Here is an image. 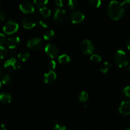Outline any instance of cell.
<instances>
[{
    "mask_svg": "<svg viewBox=\"0 0 130 130\" xmlns=\"http://www.w3.org/2000/svg\"><path fill=\"white\" fill-rule=\"evenodd\" d=\"M20 39L18 36H11L7 39L6 44L8 47V48L13 50L18 46V45L20 43Z\"/></svg>",
    "mask_w": 130,
    "mask_h": 130,
    "instance_id": "cell-13",
    "label": "cell"
},
{
    "mask_svg": "<svg viewBox=\"0 0 130 130\" xmlns=\"http://www.w3.org/2000/svg\"><path fill=\"white\" fill-rule=\"evenodd\" d=\"M123 93L126 97L130 98V86H127L123 89Z\"/></svg>",
    "mask_w": 130,
    "mask_h": 130,
    "instance_id": "cell-29",
    "label": "cell"
},
{
    "mask_svg": "<svg viewBox=\"0 0 130 130\" xmlns=\"http://www.w3.org/2000/svg\"><path fill=\"white\" fill-rule=\"evenodd\" d=\"M114 60L116 64L120 68L126 67L129 63L128 56L123 50H118L116 52L114 56Z\"/></svg>",
    "mask_w": 130,
    "mask_h": 130,
    "instance_id": "cell-2",
    "label": "cell"
},
{
    "mask_svg": "<svg viewBox=\"0 0 130 130\" xmlns=\"http://www.w3.org/2000/svg\"><path fill=\"white\" fill-rule=\"evenodd\" d=\"M88 2L94 8H99L101 5V0H88Z\"/></svg>",
    "mask_w": 130,
    "mask_h": 130,
    "instance_id": "cell-25",
    "label": "cell"
},
{
    "mask_svg": "<svg viewBox=\"0 0 130 130\" xmlns=\"http://www.w3.org/2000/svg\"><path fill=\"white\" fill-rule=\"evenodd\" d=\"M20 10L22 12L25 14L32 13L34 12V6L32 4L28 1H24L22 2L19 5Z\"/></svg>",
    "mask_w": 130,
    "mask_h": 130,
    "instance_id": "cell-11",
    "label": "cell"
},
{
    "mask_svg": "<svg viewBox=\"0 0 130 130\" xmlns=\"http://www.w3.org/2000/svg\"><path fill=\"white\" fill-rule=\"evenodd\" d=\"M19 29V24L13 20H9L4 24L3 30L5 34L11 35L16 32Z\"/></svg>",
    "mask_w": 130,
    "mask_h": 130,
    "instance_id": "cell-3",
    "label": "cell"
},
{
    "mask_svg": "<svg viewBox=\"0 0 130 130\" xmlns=\"http://www.w3.org/2000/svg\"><path fill=\"white\" fill-rule=\"evenodd\" d=\"M55 2L58 7L61 8L63 6V0H55Z\"/></svg>",
    "mask_w": 130,
    "mask_h": 130,
    "instance_id": "cell-35",
    "label": "cell"
},
{
    "mask_svg": "<svg viewBox=\"0 0 130 130\" xmlns=\"http://www.w3.org/2000/svg\"><path fill=\"white\" fill-rule=\"evenodd\" d=\"M2 82H1V81H0V88H1V87H2Z\"/></svg>",
    "mask_w": 130,
    "mask_h": 130,
    "instance_id": "cell-40",
    "label": "cell"
},
{
    "mask_svg": "<svg viewBox=\"0 0 130 130\" xmlns=\"http://www.w3.org/2000/svg\"><path fill=\"white\" fill-rule=\"evenodd\" d=\"M43 44V41L40 38H35L29 39L27 43V46L29 49L32 50H38L41 48Z\"/></svg>",
    "mask_w": 130,
    "mask_h": 130,
    "instance_id": "cell-9",
    "label": "cell"
},
{
    "mask_svg": "<svg viewBox=\"0 0 130 130\" xmlns=\"http://www.w3.org/2000/svg\"><path fill=\"white\" fill-rule=\"evenodd\" d=\"M0 130H6V125L5 124H0Z\"/></svg>",
    "mask_w": 130,
    "mask_h": 130,
    "instance_id": "cell-38",
    "label": "cell"
},
{
    "mask_svg": "<svg viewBox=\"0 0 130 130\" xmlns=\"http://www.w3.org/2000/svg\"><path fill=\"white\" fill-rule=\"evenodd\" d=\"M6 36L3 33H0V46H4L5 44H6Z\"/></svg>",
    "mask_w": 130,
    "mask_h": 130,
    "instance_id": "cell-28",
    "label": "cell"
},
{
    "mask_svg": "<svg viewBox=\"0 0 130 130\" xmlns=\"http://www.w3.org/2000/svg\"><path fill=\"white\" fill-rule=\"evenodd\" d=\"M39 25L41 27L43 28V29H48V27H49L48 26V23H47L45 20H40L39 22Z\"/></svg>",
    "mask_w": 130,
    "mask_h": 130,
    "instance_id": "cell-31",
    "label": "cell"
},
{
    "mask_svg": "<svg viewBox=\"0 0 130 130\" xmlns=\"http://www.w3.org/2000/svg\"><path fill=\"white\" fill-rule=\"evenodd\" d=\"M71 20L73 24H77L82 22L85 19V16L83 12L80 10H74L71 14Z\"/></svg>",
    "mask_w": 130,
    "mask_h": 130,
    "instance_id": "cell-8",
    "label": "cell"
},
{
    "mask_svg": "<svg viewBox=\"0 0 130 130\" xmlns=\"http://www.w3.org/2000/svg\"><path fill=\"white\" fill-rule=\"evenodd\" d=\"M17 55V53L14 50H11L10 52V58H15V57Z\"/></svg>",
    "mask_w": 130,
    "mask_h": 130,
    "instance_id": "cell-34",
    "label": "cell"
},
{
    "mask_svg": "<svg viewBox=\"0 0 130 130\" xmlns=\"http://www.w3.org/2000/svg\"><path fill=\"white\" fill-rule=\"evenodd\" d=\"M30 53L27 51H22L17 55L18 58L22 62H25V61L28 60L30 58Z\"/></svg>",
    "mask_w": 130,
    "mask_h": 130,
    "instance_id": "cell-16",
    "label": "cell"
},
{
    "mask_svg": "<svg viewBox=\"0 0 130 130\" xmlns=\"http://www.w3.org/2000/svg\"><path fill=\"white\" fill-rule=\"evenodd\" d=\"M88 94L87 92L85 91H81L78 96L79 100L82 103H86L88 101Z\"/></svg>",
    "mask_w": 130,
    "mask_h": 130,
    "instance_id": "cell-19",
    "label": "cell"
},
{
    "mask_svg": "<svg viewBox=\"0 0 130 130\" xmlns=\"http://www.w3.org/2000/svg\"><path fill=\"white\" fill-rule=\"evenodd\" d=\"M126 46L128 49L130 50V37L128 38V39L126 40Z\"/></svg>",
    "mask_w": 130,
    "mask_h": 130,
    "instance_id": "cell-37",
    "label": "cell"
},
{
    "mask_svg": "<svg viewBox=\"0 0 130 130\" xmlns=\"http://www.w3.org/2000/svg\"><path fill=\"white\" fill-rule=\"evenodd\" d=\"M124 8L121 3L112 0L108 5V15L113 20H118L123 17Z\"/></svg>",
    "mask_w": 130,
    "mask_h": 130,
    "instance_id": "cell-1",
    "label": "cell"
},
{
    "mask_svg": "<svg viewBox=\"0 0 130 130\" xmlns=\"http://www.w3.org/2000/svg\"><path fill=\"white\" fill-rule=\"evenodd\" d=\"M11 78L8 74H5L2 77V79H1V82L3 85H8L11 83Z\"/></svg>",
    "mask_w": 130,
    "mask_h": 130,
    "instance_id": "cell-24",
    "label": "cell"
},
{
    "mask_svg": "<svg viewBox=\"0 0 130 130\" xmlns=\"http://www.w3.org/2000/svg\"><path fill=\"white\" fill-rule=\"evenodd\" d=\"M56 67H57V63L55 61L53 60H51L49 63V67L52 69V71H53L56 68Z\"/></svg>",
    "mask_w": 130,
    "mask_h": 130,
    "instance_id": "cell-32",
    "label": "cell"
},
{
    "mask_svg": "<svg viewBox=\"0 0 130 130\" xmlns=\"http://www.w3.org/2000/svg\"><path fill=\"white\" fill-rule=\"evenodd\" d=\"M122 5L123 7H126V6H128L130 5V0H124L123 3H122Z\"/></svg>",
    "mask_w": 130,
    "mask_h": 130,
    "instance_id": "cell-36",
    "label": "cell"
},
{
    "mask_svg": "<svg viewBox=\"0 0 130 130\" xmlns=\"http://www.w3.org/2000/svg\"><path fill=\"white\" fill-rule=\"evenodd\" d=\"M44 52L47 55L52 59L56 58L59 54V50L58 47L53 44H46L44 48Z\"/></svg>",
    "mask_w": 130,
    "mask_h": 130,
    "instance_id": "cell-7",
    "label": "cell"
},
{
    "mask_svg": "<svg viewBox=\"0 0 130 130\" xmlns=\"http://www.w3.org/2000/svg\"><path fill=\"white\" fill-rule=\"evenodd\" d=\"M11 96L10 94L6 92H3L0 93V102L4 104H8L11 102Z\"/></svg>",
    "mask_w": 130,
    "mask_h": 130,
    "instance_id": "cell-15",
    "label": "cell"
},
{
    "mask_svg": "<svg viewBox=\"0 0 130 130\" xmlns=\"http://www.w3.org/2000/svg\"><path fill=\"white\" fill-rule=\"evenodd\" d=\"M58 62L62 65H66L69 63L71 61V58L69 55L66 54H63L58 57Z\"/></svg>",
    "mask_w": 130,
    "mask_h": 130,
    "instance_id": "cell-18",
    "label": "cell"
},
{
    "mask_svg": "<svg viewBox=\"0 0 130 130\" xmlns=\"http://www.w3.org/2000/svg\"><path fill=\"white\" fill-rule=\"evenodd\" d=\"M119 112L123 115L130 114V101L124 100L122 102L119 107Z\"/></svg>",
    "mask_w": 130,
    "mask_h": 130,
    "instance_id": "cell-12",
    "label": "cell"
},
{
    "mask_svg": "<svg viewBox=\"0 0 130 130\" xmlns=\"http://www.w3.org/2000/svg\"><path fill=\"white\" fill-rule=\"evenodd\" d=\"M90 60L91 62H94V63H99L101 62L102 57L98 54H93L90 57Z\"/></svg>",
    "mask_w": 130,
    "mask_h": 130,
    "instance_id": "cell-23",
    "label": "cell"
},
{
    "mask_svg": "<svg viewBox=\"0 0 130 130\" xmlns=\"http://www.w3.org/2000/svg\"><path fill=\"white\" fill-rule=\"evenodd\" d=\"M39 11L41 15L44 18H48L51 15L50 9L46 7V6H43V7L40 8L39 10Z\"/></svg>",
    "mask_w": 130,
    "mask_h": 130,
    "instance_id": "cell-17",
    "label": "cell"
},
{
    "mask_svg": "<svg viewBox=\"0 0 130 130\" xmlns=\"http://www.w3.org/2000/svg\"><path fill=\"white\" fill-rule=\"evenodd\" d=\"M53 130H67V129L65 126L57 123V124H54Z\"/></svg>",
    "mask_w": 130,
    "mask_h": 130,
    "instance_id": "cell-30",
    "label": "cell"
},
{
    "mask_svg": "<svg viewBox=\"0 0 130 130\" xmlns=\"http://www.w3.org/2000/svg\"><path fill=\"white\" fill-rule=\"evenodd\" d=\"M54 36H55L54 30L50 29V30H47V31L44 33V36H43V38H44V40L48 41L50 40V39H52V38L54 37Z\"/></svg>",
    "mask_w": 130,
    "mask_h": 130,
    "instance_id": "cell-20",
    "label": "cell"
},
{
    "mask_svg": "<svg viewBox=\"0 0 130 130\" xmlns=\"http://www.w3.org/2000/svg\"><path fill=\"white\" fill-rule=\"evenodd\" d=\"M22 25L25 29H32L36 26L35 19L32 16L24 17L22 20Z\"/></svg>",
    "mask_w": 130,
    "mask_h": 130,
    "instance_id": "cell-10",
    "label": "cell"
},
{
    "mask_svg": "<svg viewBox=\"0 0 130 130\" xmlns=\"http://www.w3.org/2000/svg\"><path fill=\"white\" fill-rule=\"evenodd\" d=\"M66 17V11L64 9L58 8L55 10L53 16V21L57 25H61L65 22Z\"/></svg>",
    "mask_w": 130,
    "mask_h": 130,
    "instance_id": "cell-4",
    "label": "cell"
},
{
    "mask_svg": "<svg viewBox=\"0 0 130 130\" xmlns=\"http://www.w3.org/2000/svg\"><path fill=\"white\" fill-rule=\"evenodd\" d=\"M81 50L84 55H89L93 54L95 51V46L91 41L85 39L81 44Z\"/></svg>",
    "mask_w": 130,
    "mask_h": 130,
    "instance_id": "cell-5",
    "label": "cell"
},
{
    "mask_svg": "<svg viewBox=\"0 0 130 130\" xmlns=\"http://www.w3.org/2000/svg\"><path fill=\"white\" fill-rule=\"evenodd\" d=\"M128 71H129V72H130V66H129L128 67Z\"/></svg>",
    "mask_w": 130,
    "mask_h": 130,
    "instance_id": "cell-41",
    "label": "cell"
},
{
    "mask_svg": "<svg viewBox=\"0 0 130 130\" xmlns=\"http://www.w3.org/2000/svg\"><path fill=\"white\" fill-rule=\"evenodd\" d=\"M78 5V1L77 0H69L68 6L71 9L76 8Z\"/></svg>",
    "mask_w": 130,
    "mask_h": 130,
    "instance_id": "cell-27",
    "label": "cell"
},
{
    "mask_svg": "<svg viewBox=\"0 0 130 130\" xmlns=\"http://www.w3.org/2000/svg\"><path fill=\"white\" fill-rule=\"evenodd\" d=\"M0 3H1V0H0Z\"/></svg>",
    "mask_w": 130,
    "mask_h": 130,
    "instance_id": "cell-43",
    "label": "cell"
},
{
    "mask_svg": "<svg viewBox=\"0 0 130 130\" xmlns=\"http://www.w3.org/2000/svg\"><path fill=\"white\" fill-rule=\"evenodd\" d=\"M8 50L4 46H0V60L4 59L7 55Z\"/></svg>",
    "mask_w": 130,
    "mask_h": 130,
    "instance_id": "cell-22",
    "label": "cell"
},
{
    "mask_svg": "<svg viewBox=\"0 0 130 130\" xmlns=\"http://www.w3.org/2000/svg\"><path fill=\"white\" fill-rule=\"evenodd\" d=\"M20 67V63L15 58H10L4 63V68L8 72H13Z\"/></svg>",
    "mask_w": 130,
    "mask_h": 130,
    "instance_id": "cell-6",
    "label": "cell"
},
{
    "mask_svg": "<svg viewBox=\"0 0 130 130\" xmlns=\"http://www.w3.org/2000/svg\"><path fill=\"white\" fill-rule=\"evenodd\" d=\"M110 67H111V63L109 62H104V64L102 65V67L100 68V71L102 72L103 74H105L108 72L109 69H110Z\"/></svg>",
    "mask_w": 130,
    "mask_h": 130,
    "instance_id": "cell-21",
    "label": "cell"
},
{
    "mask_svg": "<svg viewBox=\"0 0 130 130\" xmlns=\"http://www.w3.org/2000/svg\"><path fill=\"white\" fill-rule=\"evenodd\" d=\"M57 79V74L53 71H50L44 74L43 80L44 82L46 84H52Z\"/></svg>",
    "mask_w": 130,
    "mask_h": 130,
    "instance_id": "cell-14",
    "label": "cell"
},
{
    "mask_svg": "<svg viewBox=\"0 0 130 130\" xmlns=\"http://www.w3.org/2000/svg\"><path fill=\"white\" fill-rule=\"evenodd\" d=\"M6 17V14L3 10H0V20H5Z\"/></svg>",
    "mask_w": 130,
    "mask_h": 130,
    "instance_id": "cell-33",
    "label": "cell"
},
{
    "mask_svg": "<svg viewBox=\"0 0 130 130\" xmlns=\"http://www.w3.org/2000/svg\"><path fill=\"white\" fill-rule=\"evenodd\" d=\"M48 0H34V3L38 7H43L46 4H47Z\"/></svg>",
    "mask_w": 130,
    "mask_h": 130,
    "instance_id": "cell-26",
    "label": "cell"
},
{
    "mask_svg": "<svg viewBox=\"0 0 130 130\" xmlns=\"http://www.w3.org/2000/svg\"><path fill=\"white\" fill-rule=\"evenodd\" d=\"M126 130H130V128H129V129H127Z\"/></svg>",
    "mask_w": 130,
    "mask_h": 130,
    "instance_id": "cell-42",
    "label": "cell"
},
{
    "mask_svg": "<svg viewBox=\"0 0 130 130\" xmlns=\"http://www.w3.org/2000/svg\"><path fill=\"white\" fill-rule=\"evenodd\" d=\"M1 74H2V69H1V67H0V76H1Z\"/></svg>",
    "mask_w": 130,
    "mask_h": 130,
    "instance_id": "cell-39",
    "label": "cell"
}]
</instances>
